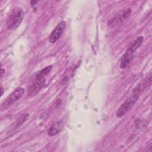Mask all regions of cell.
Instances as JSON below:
<instances>
[{"label":"cell","mask_w":152,"mask_h":152,"mask_svg":"<svg viewBox=\"0 0 152 152\" xmlns=\"http://www.w3.org/2000/svg\"><path fill=\"white\" fill-rule=\"evenodd\" d=\"M133 56H134L133 55H131L125 53L121 61L120 68L122 69L126 68L128 66V65H129V63L131 62V61L133 59V58H134Z\"/></svg>","instance_id":"obj_11"},{"label":"cell","mask_w":152,"mask_h":152,"mask_svg":"<svg viewBox=\"0 0 152 152\" xmlns=\"http://www.w3.org/2000/svg\"><path fill=\"white\" fill-rule=\"evenodd\" d=\"M52 68V66L49 65L48 66L44 68L42 70L39 71L35 75V79L39 80V79H41V78H44L50 72Z\"/></svg>","instance_id":"obj_12"},{"label":"cell","mask_w":152,"mask_h":152,"mask_svg":"<svg viewBox=\"0 0 152 152\" xmlns=\"http://www.w3.org/2000/svg\"><path fill=\"white\" fill-rule=\"evenodd\" d=\"M25 90L23 88L19 87L15 89V90L12 92L5 100L1 104V109H5L8 107L12 105L13 103L20 99L24 95Z\"/></svg>","instance_id":"obj_2"},{"label":"cell","mask_w":152,"mask_h":152,"mask_svg":"<svg viewBox=\"0 0 152 152\" xmlns=\"http://www.w3.org/2000/svg\"><path fill=\"white\" fill-rule=\"evenodd\" d=\"M151 81V73L150 72L149 75H147V77L144 78L143 80H142L140 84L137 86L136 88V90L134 91L135 94H139L143 90H144L147 87H148V85L150 84Z\"/></svg>","instance_id":"obj_10"},{"label":"cell","mask_w":152,"mask_h":152,"mask_svg":"<svg viewBox=\"0 0 152 152\" xmlns=\"http://www.w3.org/2000/svg\"><path fill=\"white\" fill-rule=\"evenodd\" d=\"M144 40V37L142 36H138L137 37L129 46L128 48L127 49L126 51L125 52L126 53L133 55L135 52L137 50V49L142 45Z\"/></svg>","instance_id":"obj_8"},{"label":"cell","mask_w":152,"mask_h":152,"mask_svg":"<svg viewBox=\"0 0 152 152\" xmlns=\"http://www.w3.org/2000/svg\"><path fill=\"white\" fill-rule=\"evenodd\" d=\"M28 118H29V114L27 113H23L22 115H21L16 120V121L14 122L13 124L11 125L7 134H10L15 132V131H16L17 129H18L21 127V126L27 120Z\"/></svg>","instance_id":"obj_7"},{"label":"cell","mask_w":152,"mask_h":152,"mask_svg":"<svg viewBox=\"0 0 152 152\" xmlns=\"http://www.w3.org/2000/svg\"><path fill=\"white\" fill-rule=\"evenodd\" d=\"M64 126V122L62 120H60L58 122H56L52 124L50 126L48 134L50 137H53L58 134L62 129Z\"/></svg>","instance_id":"obj_9"},{"label":"cell","mask_w":152,"mask_h":152,"mask_svg":"<svg viewBox=\"0 0 152 152\" xmlns=\"http://www.w3.org/2000/svg\"><path fill=\"white\" fill-rule=\"evenodd\" d=\"M65 26L66 22L65 21H62L56 26L49 37V41L50 43H54L59 39L65 30Z\"/></svg>","instance_id":"obj_6"},{"label":"cell","mask_w":152,"mask_h":152,"mask_svg":"<svg viewBox=\"0 0 152 152\" xmlns=\"http://www.w3.org/2000/svg\"><path fill=\"white\" fill-rule=\"evenodd\" d=\"M5 69H4V68H2L1 69V78L2 77V76L4 75V74L5 73Z\"/></svg>","instance_id":"obj_13"},{"label":"cell","mask_w":152,"mask_h":152,"mask_svg":"<svg viewBox=\"0 0 152 152\" xmlns=\"http://www.w3.org/2000/svg\"><path fill=\"white\" fill-rule=\"evenodd\" d=\"M3 93H4V88H3V87L1 86V96H2Z\"/></svg>","instance_id":"obj_14"},{"label":"cell","mask_w":152,"mask_h":152,"mask_svg":"<svg viewBox=\"0 0 152 152\" xmlns=\"http://www.w3.org/2000/svg\"><path fill=\"white\" fill-rule=\"evenodd\" d=\"M46 82L45 78H41L36 80L28 88L27 94L30 97H33L36 96L37 93L43 88Z\"/></svg>","instance_id":"obj_5"},{"label":"cell","mask_w":152,"mask_h":152,"mask_svg":"<svg viewBox=\"0 0 152 152\" xmlns=\"http://www.w3.org/2000/svg\"><path fill=\"white\" fill-rule=\"evenodd\" d=\"M24 17V12L21 8H16L12 10L7 18L6 26L8 29L12 30L18 27Z\"/></svg>","instance_id":"obj_1"},{"label":"cell","mask_w":152,"mask_h":152,"mask_svg":"<svg viewBox=\"0 0 152 152\" xmlns=\"http://www.w3.org/2000/svg\"><path fill=\"white\" fill-rule=\"evenodd\" d=\"M139 97V94H134L128 99H126L120 106L116 112V116L118 118H121L124 116L128 111L134 105Z\"/></svg>","instance_id":"obj_3"},{"label":"cell","mask_w":152,"mask_h":152,"mask_svg":"<svg viewBox=\"0 0 152 152\" xmlns=\"http://www.w3.org/2000/svg\"><path fill=\"white\" fill-rule=\"evenodd\" d=\"M131 14V9L126 8L119 13L116 14L113 17L109 20L107 23V26L109 28H113L118 24L123 22L127 19Z\"/></svg>","instance_id":"obj_4"}]
</instances>
